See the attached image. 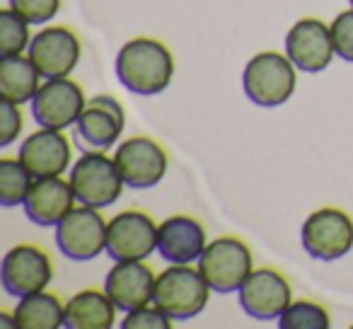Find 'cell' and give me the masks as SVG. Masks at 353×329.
Instances as JSON below:
<instances>
[{
	"label": "cell",
	"instance_id": "25",
	"mask_svg": "<svg viewBox=\"0 0 353 329\" xmlns=\"http://www.w3.org/2000/svg\"><path fill=\"white\" fill-rule=\"evenodd\" d=\"M30 22L15 12L12 8L0 12V54L15 56L22 54L25 46H30Z\"/></svg>",
	"mask_w": 353,
	"mask_h": 329
},
{
	"label": "cell",
	"instance_id": "27",
	"mask_svg": "<svg viewBox=\"0 0 353 329\" xmlns=\"http://www.w3.org/2000/svg\"><path fill=\"white\" fill-rule=\"evenodd\" d=\"M332 39L336 56L353 63V10H346L332 22Z\"/></svg>",
	"mask_w": 353,
	"mask_h": 329
},
{
	"label": "cell",
	"instance_id": "8",
	"mask_svg": "<svg viewBox=\"0 0 353 329\" xmlns=\"http://www.w3.org/2000/svg\"><path fill=\"white\" fill-rule=\"evenodd\" d=\"M303 247L312 259H341L353 247V221L339 208H319L305 221Z\"/></svg>",
	"mask_w": 353,
	"mask_h": 329
},
{
	"label": "cell",
	"instance_id": "22",
	"mask_svg": "<svg viewBox=\"0 0 353 329\" xmlns=\"http://www.w3.org/2000/svg\"><path fill=\"white\" fill-rule=\"evenodd\" d=\"M15 322L20 329H59L65 327V308L56 295L37 290L20 298L15 308Z\"/></svg>",
	"mask_w": 353,
	"mask_h": 329
},
{
	"label": "cell",
	"instance_id": "17",
	"mask_svg": "<svg viewBox=\"0 0 353 329\" xmlns=\"http://www.w3.org/2000/svg\"><path fill=\"white\" fill-rule=\"evenodd\" d=\"M20 162L34 179L61 177L70 162V143L56 128H44L25 138L20 146Z\"/></svg>",
	"mask_w": 353,
	"mask_h": 329
},
{
	"label": "cell",
	"instance_id": "9",
	"mask_svg": "<svg viewBox=\"0 0 353 329\" xmlns=\"http://www.w3.org/2000/svg\"><path fill=\"white\" fill-rule=\"evenodd\" d=\"M85 107L88 102L78 83L68 78H49L44 85H39L32 99V117L41 128L63 131L78 121Z\"/></svg>",
	"mask_w": 353,
	"mask_h": 329
},
{
	"label": "cell",
	"instance_id": "19",
	"mask_svg": "<svg viewBox=\"0 0 353 329\" xmlns=\"http://www.w3.org/2000/svg\"><path fill=\"white\" fill-rule=\"evenodd\" d=\"M75 192L70 182L61 177H44L32 184L25 199V213L32 223L41 228L59 226L70 211H73Z\"/></svg>",
	"mask_w": 353,
	"mask_h": 329
},
{
	"label": "cell",
	"instance_id": "20",
	"mask_svg": "<svg viewBox=\"0 0 353 329\" xmlns=\"http://www.w3.org/2000/svg\"><path fill=\"white\" fill-rule=\"evenodd\" d=\"M114 300L99 290H83L65 305V327L70 329H112L117 319Z\"/></svg>",
	"mask_w": 353,
	"mask_h": 329
},
{
	"label": "cell",
	"instance_id": "12",
	"mask_svg": "<svg viewBox=\"0 0 353 329\" xmlns=\"http://www.w3.org/2000/svg\"><path fill=\"white\" fill-rule=\"evenodd\" d=\"M30 59L41 78H65L80 61V41L65 27H46L30 41Z\"/></svg>",
	"mask_w": 353,
	"mask_h": 329
},
{
	"label": "cell",
	"instance_id": "4",
	"mask_svg": "<svg viewBox=\"0 0 353 329\" xmlns=\"http://www.w3.org/2000/svg\"><path fill=\"white\" fill-rule=\"evenodd\" d=\"M70 187L83 206L107 208L121 197L123 177L117 160L104 157V152H83L70 170Z\"/></svg>",
	"mask_w": 353,
	"mask_h": 329
},
{
	"label": "cell",
	"instance_id": "18",
	"mask_svg": "<svg viewBox=\"0 0 353 329\" xmlns=\"http://www.w3.org/2000/svg\"><path fill=\"white\" fill-rule=\"evenodd\" d=\"M206 250V232L189 216H172L157 228V252L170 264H192Z\"/></svg>",
	"mask_w": 353,
	"mask_h": 329
},
{
	"label": "cell",
	"instance_id": "7",
	"mask_svg": "<svg viewBox=\"0 0 353 329\" xmlns=\"http://www.w3.org/2000/svg\"><path fill=\"white\" fill-rule=\"evenodd\" d=\"M56 247L73 261H90L107 250V223L97 208H73L56 226Z\"/></svg>",
	"mask_w": 353,
	"mask_h": 329
},
{
	"label": "cell",
	"instance_id": "30",
	"mask_svg": "<svg viewBox=\"0 0 353 329\" xmlns=\"http://www.w3.org/2000/svg\"><path fill=\"white\" fill-rule=\"evenodd\" d=\"M0 324H3V327H17V322L15 319H10V315H0Z\"/></svg>",
	"mask_w": 353,
	"mask_h": 329
},
{
	"label": "cell",
	"instance_id": "15",
	"mask_svg": "<svg viewBox=\"0 0 353 329\" xmlns=\"http://www.w3.org/2000/svg\"><path fill=\"white\" fill-rule=\"evenodd\" d=\"M240 303L254 319H279L290 305V286L279 271L256 269L247 276L240 288Z\"/></svg>",
	"mask_w": 353,
	"mask_h": 329
},
{
	"label": "cell",
	"instance_id": "10",
	"mask_svg": "<svg viewBox=\"0 0 353 329\" xmlns=\"http://www.w3.org/2000/svg\"><path fill=\"white\" fill-rule=\"evenodd\" d=\"M157 250V228L145 213L123 211L107 226V252L117 261H143Z\"/></svg>",
	"mask_w": 353,
	"mask_h": 329
},
{
	"label": "cell",
	"instance_id": "24",
	"mask_svg": "<svg viewBox=\"0 0 353 329\" xmlns=\"http://www.w3.org/2000/svg\"><path fill=\"white\" fill-rule=\"evenodd\" d=\"M281 329H329V312L317 303L298 300L290 303L279 317Z\"/></svg>",
	"mask_w": 353,
	"mask_h": 329
},
{
	"label": "cell",
	"instance_id": "5",
	"mask_svg": "<svg viewBox=\"0 0 353 329\" xmlns=\"http://www.w3.org/2000/svg\"><path fill=\"white\" fill-rule=\"evenodd\" d=\"M199 271L216 293L240 290L252 274V252L237 237H218L199 257Z\"/></svg>",
	"mask_w": 353,
	"mask_h": 329
},
{
	"label": "cell",
	"instance_id": "23",
	"mask_svg": "<svg viewBox=\"0 0 353 329\" xmlns=\"http://www.w3.org/2000/svg\"><path fill=\"white\" fill-rule=\"evenodd\" d=\"M30 189H32V175L22 162L0 160V203L3 206L25 203Z\"/></svg>",
	"mask_w": 353,
	"mask_h": 329
},
{
	"label": "cell",
	"instance_id": "6",
	"mask_svg": "<svg viewBox=\"0 0 353 329\" xmlns=\"http://www.w3.org/2000/svg\"><path fill=\"white\" fill-rule=\"evenodd\" d=\"M126 114L112 94H97L75 121L73 141L83 152H107L123 133Z\"/></svg>",
	"mask_w": 353,
	"mask_h": 329
},
{
	"label": "cell",
	"instance_id": "16",
	"mask_svg": "<svg viewBox=\"0 0 353 329\" xmlns=\"http://www.w3.org/2000/svg\"><path fill=\"white\" fill-rule=\"evenodd\" d=\"M155 281L152 269L143 261H117L104 279V290L119 310L131 312L152 303Z\"/></svg>",
	"mask_w": 353,
	"mask_h": 329
},
{
	"label": "cell",
	"instance_id": "14",
	"mask_svg": "<svg viewBox=\"0 0 353 329\" xmlns=\"http://www.w3.org/2000/svg\"><path fill=\"white\" fill-rule=\"evenodd\" d=\"M285 54L295 63V68L305 73H319L332 63L336 54L332 30L312 17L295 22V27H290L285 37Z\"/></svg>",
	"mask_w": 353,
	"mask_h": 329
},
{
	"label": "cell",
	"instance_id": "29",
	"mask_svg": "<svg viewBox=\"0 0 353 329\" xmlns=\"http://www.w3.org/2000/svg\"><path fill=\"white\" fill-rule=\"evenodd\" d=\"M22 131V114L15 102L3 99L0 102V146L6 148L20 136Z\"/></svg>",
	"mask_w": 353,
	"mask_h": 329
},
{
	"label": "cell",
	"instance_id": "11",
	"mask_svg": "<svg viewBox=\"0 0 353 329\" xmlns=\"http://www.w3.org/2000/svg\"><path fill=\"white\" fill-rule=\"evenodd\" d=\"M51 259L44 250L34 245H17L3 259L0 281L3 288L15 298H25L37 290H44L51 283Z\"/></svg>",
	"mask_w": 353,
	"mask_h": 329
},
{
	"label": "cell",
	"instance_id": "31",
	"mask_svg": "<svg viewBox=\"0 0 353 329\" xmlns=\"http://www.w3.org/2000/svg\"><path fill=\"white\" fill-rule=\"evenodd\" d=\"M348 3H351V8H353V0H348Z\"/></svg>",
	"mask_w": 353,
	"mask_h": 329
},
{
	"label": "cell",
	"instance_id": "13",
	"mask_svg": "<svg viewBox=\"0 0 353 329\" xmlns=\"http://www.w3.org/2000/svg\"><path fill=\"white\" fill-rule=\"evenodd\" d=\"M123 182L133 189H148L162 182L167 172V155L150 138H128L114 155Z\"/></svg>",
	"mask_w": 353,
	"mask_h": 329
},
{
	"label": "cell",
	"instance_id": "26",
	"mask_svg": "<svg viewBox=\"0 0 353 329\" xmlns=\"http://www.w3.org/2000/svg\"><path fill=\"white\" fill-rule=\"evenodd\" d=\"M10 8L20 12L30 25H44L61 10V0H10Z\"/></svg>",
	"mask_w": 353,
	"mask_h": 329
},
{
	"label": "cell",
	"instance_id": "2",
	"mask_svg": "<svg viewBox=\"0 0 353 329\" xmlns=\"http://www.w3.org/2000/svg\"><path fill=\"white\" fill-rule=\"evenodd\" d=\"M208 281L201 271L189 269L187 264H174L172 269L162 271L155 281L152 303L162 310L170 319H192L206 308L208 303Z\"/></svg>",
	"mask_w": 353,
	"mask_h": 329
},
{
	"label": "cell",
	"instance_id": "28",
	"mask_svg": "<svg viewBox=\"0 0 353 329\" xmlns=\"http://www.w3.org/2000/svg\"><path fill=\"white\" fill-rule=\"evenodd\" d=\"M170 322L172 319L167 317L157 305L155 308L143 305V308L131 310V312H128V317L121 322V327L123 329H170L172 327Z\"/></svg>",
	"mask_w": 353,
	"mask_h": 329
},
{
	"label": "cell",
	"instance_id": "3",
	"mask_svg": "<svg viewBox=\"0 0 353 329\" xmlns=\"http://www.w3.org/2000/svg\"><path fill=\"white\" fill-rule=\"evenodd\" d=\"M245 94L259 107H279L295 92V63L288 56L264 51L247 63L242 75Z\"/></svg>",
	"mask_w": 353,
	"mask_h": 329
},
{
	"label": "cell",
	"instance_id": "21",
	"mask_svg": "<svg viewBox=\"0 0 353 329\" xmlns=\"http://www.w3.org/2000/svg\"><path fill=\"white\" fill-rule=\"evenodd\" d=\"M39 70L22 54L3 56L0 61V94L15 104H27L39 90Z\"/></svg>",
	"mask_w": 353,
	"mask_h": 329
},
{
	"label": "cell",
	"instance_id": "1",
	"mask_svg": "<svg viewBox=\"0 0 353 329\" xmlns=\"http://www.w3.org/2000/svg\"><path fill=\"white\" fill-rule=\"evenodd\" d=\"M114 68L119 83L126 90L136 94H157L172 83L174 59L160 41L133 39L121 46Z\"/></svg>",
	"mask_w": 353,
	"mask_h": 329
}]
</instances>
